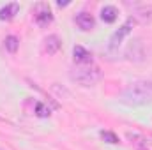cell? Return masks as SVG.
<instances>
[{
	"label": "cell",
	"instance_id": "6da1fadb",
	"mask_svg": "<svg viewBox=\"0 0 152 150\" xmlns=\"http://www.w3.org/2000/svg\"><path fill=\"white\" fill-rule=\"evenodd\" d=\"M120 99H122V103H126L129 106H142V104L152 103V81L142 79V81L131 83L120 94Z\"/></svg>",
	"mask_w": 152,
	"mask_h": 150
},
{
	"label": "cell",
	"instance_id": "7a4b0ae2",
	"mask_svg": "<svg viewBox=\"0 0 152 150\" xmlns=\"http://www.w3.org/2000/svg\"><path fill=\"white\" fill-rule=\"evenodd\" d=\"M101 69L94 64H87V66H75L69 73V78L81 85V87H92L101 79Z\"/></svg>",
	"mask_w": 152,
	"mask_h": 150
},
{
	"label": "cell",
	"instance_id": "3957f363",
	"mask_svg": "<svg viewBox=\"0 0 152 150\" xmlns=\"http://www.w3.org/2000/svg\"><path fill=\"white\" fill-rule=\"evenodd\" d=\"M34 20L39 27H48L50 23H53V14H51L48 4H37L34 7Z\"/></svg>",
	"mask_w": 152,
	"mask_h": 150
},
{
	"label": "cell",
	"instance_id": "277c9868",
	"mask_svg": "<svg viewBox=\"0 0 152 150\" xmlns=\"http://www.w3.org/2000/svg\"><path fill=\"white\" fill-rule=\"evenodd\" d=\"M133 25H134V18H129L118 30H115L113 34H112V37H110V48L112 50H115L122 41H124V37L126 36H129L131 34V30H133Z\"/></svg>",
	"mask_w": 152,
	"mask_h": 150
},
{
	"label": "cell",
	"instance_id": "5b68a950",
	"mask_svg": "<svg viewBox=\"0 0 152 150\" xmlns=\"http://www.w3.org/2000/svg\"><path fill=\"white\" fill-rule=\"evenodd\" d=\"M75 23L78 25V28L83 30V32H88V30H92V28L96 27V20H94V16H92L90 12H85V11H81V12L76 14L75 16Z\"/></svg>",
	"mask_w": 152,
	"mask_h": 150
},
{
	"label": "cell",
	"instance_id": "8992f818",
	"mask_svg": "<svg viewBox=\"0 0 152 150\" xmlns=\"http://www.w3.org/2000/svg\"><path fill=\"white\" fill-rule=\"evenodd\" d=\"M134 16L142 23H151L152 21V4H133Z\"/></svg>",
	"mask_w": 152,
	"mask_h": 150
},
{
	"label": "cell",
	"instance_id": "52a82bcc",
	"mask_svg": "<svg viewBox=\"0 0 152 150\" xmlns=\"http://www.w3.org/2000/svg\"><path fill=\"white\" fill-rule=\"evenodd\" d=\"M73 58H75L76 66L92 64V53H90L88 50H85L83 46H75V48H73Z\"/></svg>",
	"mask_w": 152,
	"mask_h": 150
},
{
	"label": "cell",
	"instance_id": "ba28073f",
	"mask_svg": "<svg viewBox=\"0 0 152 150\" xmlns=\"http://www.w3.org/2000/svg\"><path fill=\"white\" fill-rule=\"evenodd\" d=\"M60 46H62V41L58 36H48V37L44 39V42H42V50H44V53H48V55H55L58 50H60Z\"/></svg>",
	"mask_w": 152,
	"mask_h": 150
},
{
	"label": "cell",
	"instance_id": "9c48e42d",
	"mask_svg": "<svg viewBox=\"0 0 152 150\" xmlns=\"http://www.w3.org/2000/svg\"><path fill=\"white\" fill-rule=\"evenodd\" d=\"M18 11H20V5L16 2L7 4V5L0 7V20L2 21H11V20H14V16L18 14Z\"/></svg>",
	"mask_w": 152,
	"mask_h": 150
},
{
	"label": "cell",
	"instance_id": "30bf717a",
	"mask_svg": "<svg viewBox=\"0 0 152 150\" xmlns=\"http://www.w3.org/2000/svg\"><path fill=\"white\" fill-rule=\"evenodd\" d=\"M117 16H118V11L115 9L113 5H104L101 9V20L104 23H113L115 20H117Z\"/></svg>",
	"mask_w": 152,
	"mask_h": 150
},
{
	"label": "cell",
	"instance_id": "8fae6325",
	"mask_svg": "<svg viewBox=\"0 0 152 150\" xmlns=\"http://www.w3.org/2000/svg\"><path fill=\"white\" fill-rule=\"evenodd\" d=\"M127 138L136 145V149L138 150H149L147 149V141H145L143 136H140V134H136V133H127Z\"/></svg>",
	"mask_w": 152,
	"mask_h": 150
},
{
	"label": "cell",
	"instance_id": "7c38bea8",
	"mask_svg": "<svg viewBox=\"0 0 152 150\" xmlns=\"http://www.w3.org/2000/svg\"><path fill=\"white\" fill-rule=\"evenodd\" d=\"M4 46H5V50L9 53H16L18 51V46H20V41H18L16 36H7L5 41H4Z\"/></svg>",
	"mask_w": 152,
	"mask_h": 150
},
{
	"label": "cell",
	"instance_id": "4fadbf2b",
	"mask_svg": "<svg viewBox=\"0 0 152 150\" xmlns=\"http://www.w3.org/2000/svg\"><path fill=\"white\" fill-rule=\"evenodd\" d=\"M34 108H36V115H37V117H41V118H46V117H50V115H51V110H50L46 104L39 103V101H36V103H34Z\"/></svg>",
	"mask_w": 152,
	"mask_h": 150
},
{
	"label": "cell",
	"instance_id": "5bb4252c",
	"mask_svg": "<svg viewBox=\"0 0 152 150\" xmlns=\"http://www.w3.org/2000/svg\"><path fill=\"white\" fill-rule=\"evenodd\" d=\"M101 138L106 141V143H112V145H117L120 140H118V136L112 133V131H101Z\"/></svg>",
	"mask_w": 152,
	"mask_h": 150
},
{
	"label": "cell",
	"instance_id": "9a60e30c",
	"mask_svg": "<svg viewBox=\"0 0 152 150\" xmlns=\"http://www.w3.org/2000/svg\"><path fill=\"white\" fill-rule=\"evenodd\" d=\"M57 5L58 7H66V5H69V2H57Z\"/></svg>",
	"mask_w": 152,
	"mask_h": 150
}]
</instances>
